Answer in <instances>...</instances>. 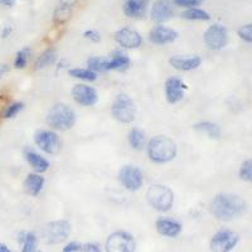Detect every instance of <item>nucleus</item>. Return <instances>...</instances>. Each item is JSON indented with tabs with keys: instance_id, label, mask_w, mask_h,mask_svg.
I'll use <instances>...</instances> for the list:
<instances>
[{
	"instance_id": "34",
	"label": "nucleus",
	"mask_w": 252,
	"mask_h": 252,
	"mask_svg": "<svg viewBox=\"0 0 252 252\" xmlns=\"http://www.w3.org/2000/svg\"><path fill=\"white\" fill-rule=\"evenodd\" d=\"M22 109H23V103H20V102L13 103V105H10V106L6 109L5 114H4V118H6V119L14 118L15 115H17Z\"/></svg>"
},
{
	"instance_id": "26",
	"label": "nucleus",
	"mask_w": 252,
	"mask_h": 252,
	"mask_svg": "<svg viewBox=\"0 0 252 252\" xmlns=\"http://www.w3.org/2000/svg\"><path fill=\"white\" fill-rule=\"evenodd\" d=\"M129 143L135 150L143 149V146L145 145V132L139 129L131 130L129 135Z\"/></svg>"
},
{
	"instance_id": "10",
	"label": "nucleus",
	"mask_w": 252,
	"mask_h": 252,
	"mask_svg": "<svg viewBox=\"0 0 252 252\" xmlns=\"http://www.w3.org/2000/svg\"><path fill=\"white\" fill-rule=\"evenodd\" d=\"M119 181L127 190L135 192L143 186V173L136 166L125 165L119 172Z\"/></svg>"
},
{
	"instance_id": "25",
	"label": "nucleus",
	"mask_w": 252,
	"mask_h": 252,
	"mask_svg": "<svg viewBox=\"0 0 252 252\" xmlns=\"http://www.w3.org/2000/svg\"><path fill=\"white\" fill-rule=\"evenodd\" d=\"M56 58H57V53H56L55 49L53 48L47 49L43 55L38 58L37 62H35V68L43 69V68H46V67L51 66V64H53V63H55Z\"/></svg>"
},
{
	"instance_id": "33",
	"label": "nucleus",
	"mask_w": 252,
	"mask_h": 252,
	"mask_svg": "<svg viewBox=\"0 0 252 252\" xmlns=\"http://www.w3.org/2000/svg\"><path fill=\"white\" fill-rule=\"evenodd\" d=\"M238 35L241 39H244L247 43L252 42V24H246L238 29Z\"/></svg>"
},
{
	"instance_id": "8",
	"label": "nucleus",
	"mask_w": 252,
	"mask_h": 252,
	"mask_svg": "<svg viewBox=\"0 0 252 252\" xmlns=\"http://www.w3.org/2000/svg\"><path fill=\"white\" fill-rule=\"evenodd\" d=\"M204 42L207 47L211 49H222L228 43V32L226 27L220 26V24H213L209 27L204 33Z\"/></svg>"
},
{
	"instance_id": "17",
	"label": "nucleus",
	"mask_w": 252,
	"mask_h": 252,
	"mask_svg": "<svg viewBox=\"0 0 252 252\" xmlns=\"http://www.w3.org/2000/svg\"><path fill=\"white\" fill-rule=\"evenodd\" d=\"M149 0H124V13L130 18H143Z\"/></svg>"
},
{
	"instance_id": "12",
	"label": "nucleus",
	"mask_w": 252,
	"mask_h": 252,
	"mask_svg": "<svg viewBox=\"0 0 252 252\" xmlns=\"http://www.w3.org/2000/svg\"><path fill=\"white\" fill-rule=\"evenodd\" d=\"M115 40L124 48H139L143 43V38L138 32L130 28H121L115 33Z\"/></svg>"
},
{
	"instance_id": "23",
	"label": "nucleus",
	"mask_w": 252,
	"mask_h": 252,
	"mask_svg": "<svg viewBox=\"0 0 252 252\" xmlns=\"http://www.w3.org/2000/svg\"><path fill=\"white\" fill-rule=\"evenodd\" d=\"M130 64L129 56L121 51H115L111 60H107V71L110 69H126Z\"/></svg>"
},
{
	"instance_id": "40",
	"label": "nucleus",
	"mask_w": 252,
	"mask_h": 252,
	"mask_svg": "<svg viewBox=\"0 0 252 252\" xmlns=\"http://www.w3.org/2000/svg\"><path fill=\"white\" fill-rule=\"evenodd\" d=\"M0 252H12L4 244H0Z\"/></svg>"
},
{
	"instance_id": "38",
	"label": "nucleus",
	"mask_w": 252,
	"mask_h": 252,
	"mask_svg": "<svg viewBox=\"0 0 252 252\" xmlns=\"http://www.w3.org/2000/svg\"><path fill=\"white\" fill-rule=\"evenodd\" d=\"M78 250H80V245L77 242H71L63 249V252H77Z\"/></svg>"
},
{
	"instance_id": "39",
	"label": "nucleus",
	"mask_w": 252,
	"mask_h": 252,
	"mask_svg": "<svg viewBox=\"0 0 252 252\" xmlns=\"http://www.w3.org/2000/svg\"><path fill=\"white\" fill-rule=\"evenodd\" d=\"M0 3L6 6H13L15 4V0H0Z\"/></svg>"
},
{
	"instance_id": "36",
	"label": "nucleus",
	"mask_w": 252,
	"mask_h": 252,
	"mask_svg": "<svg viewBox=\"0 0 252 252\" xmlns=\"http://www.w3.org/2000/svg\"><path fill=\"white\" fill-rule=\"evenodd\" d=\"M203 0H174V3L179 6H187V8H194L199 5Z\"/></svg>"
},
{
	"instance_id": "1",
	"label": "nucleus",
	"mask_w": 252,
	"mask_h": 252,
	"mask_svg": "<svg viewBox=\"0 0 252 252\" xmlns=\"http://www.w3.org/2000/svg\"><path fill=\"white\" fill-rule=\"evenodd\" d=\"M246 202L238 195L218 194L211 203V212L217 220H232L246 212Z\"/></svg>"
},
{
	"instance_id": "30",
	"label": "nucleus",
	"mask_w": 252,
	"mask_h": 252,
	"mask_svg": "<svg viewBox=\"0 0 252 252\" xmlns=\"http://www.w3.org/2000/svg\"><path fill=\"white\" fill-rule=\"evenodd\" d=\"M240 178L242 181L251 182L252 181V161L246 160L240 169Z\"/></svg>"
},
{
	"instance_id": "3",
	"label": "nucleus",
	"mask_w": 252,
	"mask_h": 252,
	"mask_svg": "<svg viewBox=\"0 0 252 252\" xmlns=\"http://www.w3.org/2000/svg\"><path fill=\"white\" fill-rule=\"evenodd\" d=\"M76 123V115L73 110L69 109L67 105L57 103L49 110L47 115V124L52 129L60 130V131H66L69 130Z\"/></svg>"
},
{
	"instance_id": "37",
	"label": "nucleus",
	"mask_w": 252,
	"mask_h": 252,
	"mask_svg": "<svg viewBox=\"0 0 252 252\" xmlns=\"http://www.w3.org/2000/svg\"><path fill=\"white\" fill-rule=\"evenodd\" d=\"M80 252H101V250L98 249L97 245L94 244H85L82 246H80Z\"/></svg>"
},
{
	"instance_id": "7",
	"label": "nucleus",
	"mask_w": 252,
	"mask_h": 252,
	"mask_svg": "<svg viewBox=\"0 0 252 252\" xmlns=\"http://www.w3.org/2000/svg\"><path fill=\"white\" fill-rule=\"evenodd\" d=\"M240 236L229 229H220L211 240V250L213 252H229L235 249Z\"/></svg>"
},
{
	"instance_id": "31",
	"label": "nucleus",
	"mask_w": 252,
	"mask_h": 252,
	"mask_svg": "<svg viewBox=\"0 0 252 252\" xmlns=\"http://www.w3.org/2000/svg\"><path fill=\"white\" fill-rule=\"evenodd\" d=\"M35 249H37V238L33 233H28L24 237L23 251L22 252H35Z\"/></svg>"
},
{
	"instance_id": "4",
	"label": "nucleus",
	"mask_w": 252,
	"mask_h": 252,
	"mask_svg": "<svg viewBox=\"0 0 252 252\" xmlns=\"http://www.w3.org/2000/svg\"><path fill=\"white\" fill-rule=\"evenodd\" d=\"M146 198H148L150 206L160 212L169 211L174 202L172 189L166 186H161V184H154L150 187L146 192Z\"/></svg>"
},
{
	"instance_id": "21",
	"label": "nucleus",
	"mask_w": 252,
	"mask_h": 252,
	"mask_svg": "<svg viewBox=\"0 0 252 252\" xmlns=\"http://www.w3.org/2000/svg\"><path fill=\"white\" fill-rule=\"evenodd\" d=\"M44 178L38 174H29L27 179L24 181V190L29 195H38L43 188Z\"/></svg>"
},
{
	"instance_id": "24",
	"label": "nucleus",
	"mask_w": 252,
	"mask_h": 252,
	"mask_svg": "<svg viewBox=\"0 0 252 252\" xmlns=\"http://www.w3.org/2000/svg\"><path fill=\"white\" fill-rule=\"evenodd\" d=\"M194 129L197 131L202 132V134H206L208 135L209 138H215L218 139L220 135V130L216 124L213 123H208V121H203V123H199V124H195Z\"/></svg>"
},
{
	"instance_id": "9",
	"label": "nucleus",
	"mask_w": 252,
	"mask_h": 252,
	"mask_svg": "<svg viewBox=\"0 0 252 252\" xmlns=\"http://www.w3.org/2000/svg\"><path fill=\"white\" fill-rule=\"evenodd\" d=\"M135 241L126 232H114L106 241L107 252H134Z\"/></svg>"
},
{
	"instance_id": "18",
	"label": "nucleus",
	"mask_w": 252,
	"mask_h": 252,
	"mask_svg": "<svg viewBox=\"0 0 252 252\" xmlns=\"http://www.w3.org/2000/svg\"><path fill=\"white\" fill-rule=\"evenodd\" d=\"M77 1L78 0H60V3H58L57 8H56L55 10V14H53L55 23H66L67 20L71 18L72 10H73V8H75Z\"/></svg>"
},
{
	"instance_id": "27",
	"label": "nucleus",
	"mask_w": 252,
	"mask_h": 252,
	"mask_svg": "<svg viewBox=\"0 0 252 252\" xmlns=\"http://www.w3.org/2000/svg\"><path fill=\"white\" fill-rule=\"evenodd\" d=\"M181 15L182 18H184V19H189V20H208L209 19L208 13L198 8L187 9V10H184Z\"/></svg>"
},
{
	"instance_id": "29",
	"label": "nucleus",
	"mask_w": 252,
	"mask_h": 252,
	"mask_svg": "<svg viewBox=\"0 0 252 252\" xmlns=\"http://www.w3.org/2000/svg\"><path fill=\"white\" fill-rule=\"evenodd\" d=\"M90 69L96 72H103L107 71V58L102 57H91L87 61Z\"/></svg>"
},
{
	"instance_id": "16",
	"label": "nucleus",
	"mask_w": 252,
	"mask_h": 252,
	"mask_svg": "<svg viewBox=\"0 0 252 252\" xmlns=\"http://www.w3.org/2000/svg\"><path fill=\"white\" fill-rule=\"evenodd\" d=\"M178 33L172 28H168V27L164 26H157L150 31L149 39L152 43L154 44H168L172 43L177 39Z\"/></svg>"
},
{
	"instance_id": "19",
	"label": "nucleus",
	"mask_w": 252,
	"mask_h": 252,
	"mask_svg": "<svg viewBox=\"0 0 252 252\" xmlns=\"http://www.w3.org/2000/svg\"><path fill=\"white\" fill-rule=\"evenodd\" d=\"M157 231L160 235L166 236V237H175L181 233L182 226L181 223H178L177 220H169V218H160L157 220L155 223Z\"/></svg>"
},
{
	"instance_id": "2",
	"label": "nucleus",
	"mask_w": 252,
	"mask_h": 252,
	"mask_svg": "<svg viewBox=\"0 0 252 252\" xmlns=\"http://www.w3.org/2000/svg\"><path fill=\"white\" fill-rule=\"evenodd\" d=\"M148 154H149L150 160H153L154 163H168V161L173 160L177 155V145L168 136L159 135L149 141Z\"/></svg>"
},
{
	"instance_id": "32",
	"label": "nucleus",
	"mask_w": 252,
	"mask_h": 252,
	"mask_svg": "<svg viewBox=\"0 0 252 252\" xmlns=\"http://www.w3.org/2000/svg\"><path fill=\"white\" fill-rule=\"evenodd\" d=\"M31 53L28 48H23L17 53V58H15V68H24L28 61V56Z\"/></svg>"
},
{
	"instance_id": "35",
	"label": "nucleus",
	"mask_w": 252,
	"mask_h": 252,
	"mask_svg": "<svg viewBox=\"0 0 252 252\" xmlns=\"http://www.w3.org/2000/svg\"><path fill=\"white\" fill-rule=\"evenodd\" d=\"M83 37L87 38V39H91L92 42H100L101 40V34L100 32L96 31V29H89L83 33Z\"/></svg>"
},
{
	"instance_id": "22",
	"label": "nucleus",
	"mask_w": 252,
	"mask_h": 252,
	"mask_svg": "<svg viewBox=\"0 0 252 252\" xmlns=\"http://www.w3.org/2000/svg\"><path fill=\"white\" fill-rule=\"evenodd\" d=\"M24 155H26L27 161L31 164V166L35 170V172L43 173L46 172V170H48L49 163L43 157H40L39 154H37V153L33 152V150H26Z\"/></svg>"
},
{
	"instance_id": "20",
	"label": "nucleus",
	"mask_w": 252,
	"mask_h": 252,
	"mask_svg": "<svg viewBox=\"0 0 252 252\" xmlns=\"http://www.w3.org/2000/svg\"><path fill=\"white\" fill-rule=\"evenodd\" d=\"M201 57H173L169 60V64L178 71H192L201 66Z\"/></svg>"
},
{
	"instance_id": "15",
	"label": "nucleus",
	"mask_w": 252,
	"mask_h": 252,
	"mask_svg": "<svg viewBox=\"0 0 252 252\" xmlns=\"http://www.w3.org/2000/svg\"><path fill=\"white\" fill-rule=\"evenodd\" d=\"M187 90V85L179 78H168L165 82L166 100L169 103H177L184 97V91Z\"/></svg>"
},
{
	"instance_id": "13",
	"label": "nucleus",
	"mask_w": 252,
	"mask_h": 252,
	"mask_svg": "<svg viewBox=\"0 0 252 252\" xmlns=\"http://www.w3.org/2000/svg\"><path fill=\"white\" fill-rule=\"evenodd\" d=\"M72 96L75 101L82 106H92L97 102L98 96L96 90L86 85H76L72 90Z\"/></svg>"
},
{
	"instance_id": "5",
	"label": "nucleus",
	"mask_w": 252,
	"mask_h": 252,
	"mask_svg": "<svg viewBox=\"0 0 252 252\" xmlns=\"http://www.w3.org/2000/svg\"><path fill=\"white\" fill-rule=\"evenodd\" d=\"M69 233H71V224L68 220H55L44 227L43 238L48 245H55L66 241Z\"/></svg>"
},
{
	"instance_id": "6",
	"label": "nucleus",
	"mask_w": 252,
	"mask_h": 252,
	"mask_svg": "<svg viewBox=\"0 0 252 252\" xmlns=\"http://www.w3.org/2000/svg\"><path fill=\"white\" fill-rule=\"evenodd\" d=\"M112 115L118 121L129 124L135 119V106L131 98L127 94H119L112 103Z\"/></svg>"
},
{
	"instance_id": "11",
	"label": "nucleus",
	"mask_w": 252,
	"mask_h": 252,
	"mask_svg": "<svg viewBox=\"0 0 252 252\" xmlns=\"http://www.w3.org/2000/svg\"><path fill=\"white\" fill-rule=\"evenodd\" d=\"M34 141L40 149L48 154H56L61 149V141L57 134L48 130H39L35 132Z\"/></svg>"
},
{
	"instance_id": "28",
	"label": "nucleus",
	"mask_w": 252,
	"mask_h": 252,
	"mask_svg": "<svg viewBox=\"0 0 252 252\" xmlns=\"http://www.w3.org/2000/svg\"><path fill=\"white\" fill-rule=\"evenodd\" d=\"M69 75L75 78H80V80L85 81H94L97 78V75L91 69H83V68H75L69 71Z\"/></svg>"
},
{
	"instance_id": "14",
	"label": "nucleus",
	"mask_w": 252,
	"mask_h": 252,
	"mask_svg": "<svg viewBox=\"0 0 252 252\" xmlns=\"http://www.w3.org/2000/svg\"><path fill=\"white\" fill-rule=\"evenodd\" d=\"M173 14H174V9L170 0H157L152 6L150 18L157 23H163L169 20Z\"/></svg>"
}]
</instances>
